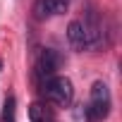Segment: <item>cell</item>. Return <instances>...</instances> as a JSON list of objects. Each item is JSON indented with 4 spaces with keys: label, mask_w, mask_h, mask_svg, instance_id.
I'll list each match as a JSON object with an SVG mask.
<instances>
[{
    "label": "cell",
    "mask_w": 122,
    "mask_h": 122,
    "mask_svg": "<svg viewBox=\"0 0 122 122\" xmlns=\"http://www.w3.org/2000/svg\"><path fill=\"white\" fill-rule=\"evenodd\" d=\"M110 108H112V96H110L108 84L93 81L89 91V103L74 110V120L77 122H101L110 115Z\"/></svg>",
    "instance_id": "1"
},
{
    "label": "cell",
    "mask_w": 122,
    "mask_h": 122,
    "mask_svg": "<svg viewBox=\"0 0 122 122\" xmlns=\"http://www.w3.org/2000/svg\"><path fill=\"white\" fill-rule=\"evenodd\" d=\"M41 91H43L46 101H50L57 108H70L72 101H74V86H72V81L67 77H60V74L43 79Z\"/></svg>",
    "instance_id": "2"
},
{
    "label": "cell",
    "mask_w": 122,
    "mask_h": 122,
    "mask_svg": "<svg viewBox=\"0 0 122 122\" xmlns=\"http://www.w3.org/2000/svg\"><path fill=\"white\" fill-rule=\"evenodd\" d=\"M60 67H62V55H60L57 50L46 48V50L38 55V62H36V72H38V77H43V79L55 77Z\"/></svg>",
    "instance_id": "3"
},
{
    "label": "cell",
    "mask_w": 122,
    "mask_h": 122,
    "mask_svg": "<svg viewBox=\"0 0 122 122\" xmlns=\"http://www.w3.org/2000/svg\"><path fill=\"white\" fill-rule=\"evenodd\" d=\"M70 5V0H36L34 3V17L36 19H50L62 15Z\"/></svg>",
    "instance_id": "4"
},
{
    "label": "cell",
    "mask_w": 122,
    "mask_h": 122,
    "mask_svg": "<svg viewBox=\"0 0 122 122\" xmlns=\"http://www.w3.org/2000/svg\"><path fill=\"white\" fill-rule=\"evenodd\" d=\"M29 117H31V122H53V115H50V110L43 103H31Z\"/></svg>",
    "instance_id": "5"
},
{
    "label": "cell",
    "mask_w": 122,
    "mask_h": 122,
    "mask_svg": "<svg viewBox=\"0 0 122 122\" xmlns=\"http://www.w3.org/2000/svg\"><path fill=\"white\" fill-rule=\"evenodd\" d=\"M3 122H15V96H7L3 103Z\"/></svg>",
    "instance_id": "6"
},
{
    "label": "cell",
    "mask_w": 122,
    "mask_h": 122,
    "mask_svg": "<svg viewBox=\"0 0 122 122\" xmlns=\"http://www.w3.org/2000/svg\"><path fill=\"white\" fill-rule=\"evenodd\" d=\"M0 67H3V60H0Z\"/></svg>",
    "instance_id": "7"
}]
</instances>
